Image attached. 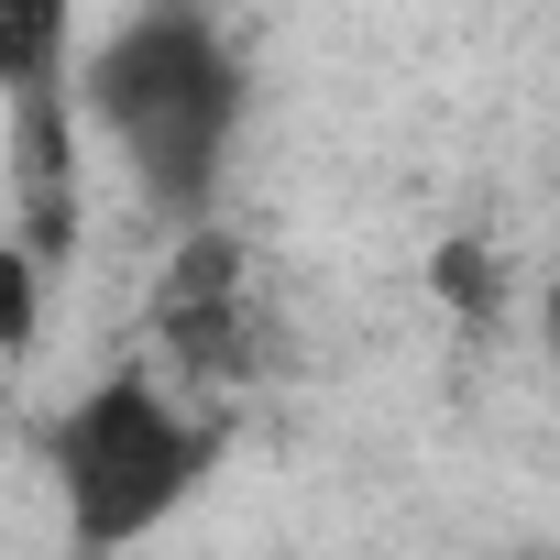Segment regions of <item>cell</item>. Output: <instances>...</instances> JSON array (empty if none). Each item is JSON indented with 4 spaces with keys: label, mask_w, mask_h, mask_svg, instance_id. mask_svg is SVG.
Here are the masks:
<instances>
[{
    "label": "cell",
    "mask_w": 560,
    "mask_h": 560,
    "mask_svg": "<svg viewBox=\"0 0 560 560\" xmlns=\"http://www.w3.org/2000/svg\"><path fill=\"white\" fill-rule=\"evenodd\" d=\"M78 110L121 143V165L143 176L154 209L198 220L220 198V165H231V132H242V67L187 0H154V12H132L78 67Z\"/></svg>",
    "instance_id": "cell-1"
},
{
    "label": "cell",
    "mask_w": 560,
    "mask_h": 560,
    "mask_svg": "<svg viewBox=\"0 0 560 560\" xmlns=\"http://www.w3.org/2000/svg\"><path fill=\"white\" fill-rule=\"evenodd\" d=\"M45 462H56V505H67L78 560H121V549H143V538L198 494V472L220 462V429H209L198 407H176L165 385L110 374V385H89L78 407H56Z\"/></svg>",
    "instance_id": "cell-2"
},
{
    "label": "cell",
    "mask_w": 560,
    "mask_h": 560,
    "mask_svg": "<svg viewBox=\"0 0 560 560\" xmlns=\"http://www.w3.org/2000/svg\"><path fill=\"white\" fill-rule=\"evenodd\" d=\"M154 341H165V363H176L198 396H231V385L264 374L275 319H264V298H253V264H242L231 231H187V242H176L165 287H154Z\"/></svg>",
    "instance_id": "cell-3"
},
{
    "label": "cell",
    "mask_w": 560,
    "mask_h": 560,
    "mask_svg": "<svg viewBox=\"0 0 560 560\" xmlns=\"http://www.w3.org/2000/svg\"><path fill=\"white\" fill-rule=\"evenodd\" d=\"M78 78H45V89H12L0 100V176H12V231H23V253L56 275L67 253H78V231H89V176H78Z\"/></svg>",
    "instance_id": "cell-4"
},
{
    "label": "cell",
    "mask_w": 560,
    "mask_h": 560,
    "mask_svg": "<svg viewBox=\"0 0 560 560\" xmlns=\"http://www.w3.org/2000/svg\"><path fill=\"white\" fill-rule=\"evenodd\" d=\"M429 287H440L451 319L494 330V308H505V264H494V242H440V253H429Z\"/></svg>",
    "instance_id": "cell-5"
},
{
    "label": "cell",
    "mask_w": 560,
    "mask_h": 560,
    "mask_svg": "<svg viewBox=\"0 0 560 560\" xmlns=\"http://www.w3.org/2000/svg\"><path fill=\"white\" fill-rule=\"evenodd\" d=\"M34 330H45V264L23 253V231H0V352H34Z\"/></svg>",
    "instance_id": "cell-6"
},
{
    "label": "cell",
    "mask_w": 560,
    "mask_h": 560,
    "mask_svg": "<svg viewBox=\"0 0 560 560\" xmlns=\"http://www.w3.org/2000/svg\"><path fill=\"white\" fill-rule=\"evenodd\" d=\"M549 352H560V287H549Z\"/></svg>",
    "instance_id": "cell-7"
},
{
    "label": "cell",
    "mask_w": 560,
    "mask_h": 560,
    "mask_svg": "<svg viewBox=\"0 0 560 560\" xmlns=\"http://www.w3.org/2000/svg\"><path fill=\"white\" fill-rule=\"evenodd\" d=\"M527 560H560V549H527Z\"/></svg>",
    "instance_id": "cell-8"
}]
</instances>
